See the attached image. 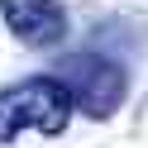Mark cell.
Instances as JSON below:
<instances>
[{
	"instance_id": "3957f363",
	"label": "cell",
	"mask_w": 148,
	"mask_h": 148,
	"mask_svg": "<svg viewBox=\"0 0 148 148\" xmlns=\"http://www.w3.org/2000/svg\"><path fill=\"white\" fill-rule=\"evenodd\" d=\"M0 14L24 48H53L67 38V10L58 0H0Z\"/></svg>"
},
{
	"instance_id": "7a4b0ae2",
	"label": "cell",
	"mask_w": 148,
	"mask_h": 148,
	"mask_svg": "<svg viewBox=\"0 0 148 148\" xmlns=\"http://www.w3.org/2000/svg\"><path fill=\"white\" fill-rule=\"evenodd\" d=\"M53 77L72 91V105H81V115L91 119H110L124 100V67L100 53H72L58 62Z\"/></svg>"
},
{
	"instance_id": "6da1fadb",
	"label": "cell",
	"mask_w": 148,
	"mask_h": 148,
	"mask_svg": "<svg viewBox=\"0 0 148 148\" xmlns=\"http://www.w3.org/2000/svg\"><path fill=\"white\" fill-rule=\"evenodd\" d=\"M72 91L58 77H29L14 81V86L0 91V143L19 138L24 129H38V134H62L72 119Z\"/></svg>"
}]
</instances>
